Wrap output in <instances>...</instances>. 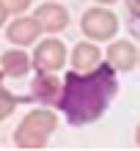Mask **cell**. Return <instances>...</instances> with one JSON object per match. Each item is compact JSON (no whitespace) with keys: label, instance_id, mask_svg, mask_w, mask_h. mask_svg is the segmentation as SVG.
Listing matches in <instances>:
<instances>
[{"label":"cell","instance_id":"1","mask_svg":"<svg viewBox=\"0 0 140 151\" xmlns=\"http://www.w3.org/2000/svg\"><path fill=\"white\" fill-rule=\"evenodd\" d=\"M118 88V72L107 60H102L88 72H69L60 77V93L52 107L72 127H88L110 110Z\"/></svg>","mask_w":140,"mask_h":151},{"label":"cell","instance_id":"2","mask_svg":"<svg viewBox=\"0 0 140 151\" xmlns=\"http://www.w3.org/2000/svg\"><path fill=\"white\" fill-rule=\"evenodd\" d=\"M60 118L55 107L50 104H41V107H33L22 115V121L17 124L14 129V146L25 148V151H36V148H47L50 137L58 132Z\"/></svg>","mask_w":140,"mask_h":151},{"label":"cell","instance_id":"3","mask_svg":"<svg viewBox=\"0 0 140 151\" xmlns=\"http://www.w3.org/2000/svg\"><path fill=\"white\" fill-rule=\"evenodd\" d=\"M80 33L88 41L96 44H107L110 39H116L121 33V19L113 11V6H99L93 3L80 14Z\"/></svg>","mask_w":140,"mask_h":151},{"label":"cell","instance_id":"4","mask_svg":"<svg viewBox=\"0 0 140 151\" xmlns=\"http://www.w3.org/2000/svg\"><path fill=\"white\" fill-rule=\"evenodd\" d=\"M69 60V47L63 39L58 36H41L33 44V55H30V66L33 72H60Z\"/></svg>","mask_w":140,"mask_h":151},{"label":"cell","instance_id":"5","mask_svg":"<svg viewBox=\"0 0 140 151\" xmlns=\"http://www.w3.org/2000/svg\"><path fill=\"white\" fill-rule=\"evenodd\" d=\"M33 17H36L39 28L44 36H58V33H63L69 25H72V14H69V8L63 3H55V0H44V3H39L33 8Z\"/></svg>","mask_w":140,"mask_h":151},{"label":"cell","instance_id":"6","mask_svg":"<svg viewBox=\"0 0 140 151\" xmlns=\"http://www.w3.org/2000/svg\"><path fill=\"white\" fill-rule=\"evenodd\" d=\"M3 33H6V39H8L11 47H25V50L33 47V44L44 36L33 14H17V17H11V19L6 22Z\"/></svg>","mask_w":140,"mask_h":151},{"label":"cell","instance_id":"7","mask_svg":"<svg viewBox=\"0 0 140 151\" xmlns=\"http://www.w3.org/2000/svg\"><path fill=\"white\" fill-rule=\"evenodd\" d=\"M102 52H104V60H107L118 74H126V72H132V69H137L140 50H137V44L132 39H118L116 36V39L107 41V47Z\"/></svg>","mask_w":140,"mask_h":151},{"label":"cell","instance_id":"8","mask_svg":"<svg viewBox=\"0 0 140 151\" xmlns=\"http://www.w3.org/2000/svg\"><path fill=\"white\" fill-rule=\"evenodd\" d=\"M102 60H104L102 44L83 39V41H77L74 47L69 50V60H66V66H72V72H88V69L99 66Z\"/></svg>","mask_w":140,"mask_h":151},{"label":"cell","instance_id":"9","mask_svg":"<svg viewBox=\"0 0 140 151\" xmlns=\"http://www.w3.org/2000/svg\"><path fill=\"white\" fill-rule=\"evenodd\" d=\"M58 93H60V77H58V72H33L30 99L52 107V102L58 99Z\"/></svg>","mask_w":140,"mask_h":151},{"label":"cell","instance_id":"10","mask_svg":"<svg viewBox=\"0 0 140 151\" xmlns=\"http://www.w3.org/2000/svg\"><path fill=\"white\" fill-rule=\"evenodd\" d=\"M0 69H3V74L11 77V80L28 77V74L33 72V66H30V52L25 50V47H8L3 55H0Z\"/></svg>","mask_w":140,"mask_h":151},{"label":"cell","instance_id":"11","mask_svg":"<svg viewBox=\"0 0 140 151\" xmlns=\"http://www.w3.org/2000/svg\"><path fill=\"white\" fill-rule=\"evenodd\" d=\"M22 104V99L17 93H11L8 88H3V83H0V124H3L6 118H11V113Z\"/></svg>","mask_w":140,"mask_h":151},{"label":"cell","instance_id":"12","mask_svg":"<svg viewBox=\"0 0 140 151\" xmlns=\"http://www.w3.org/2000/svg\"><path fill=\"white\" fill-rule=\"evenodd\" d=\"M6 8H8V14H28L30 11V6H33V0H0Z\"/></svg>","mask_w":140,"mask_h":151},{"label":"cell","instance_id":"13","mask_svg":"<svg viewBox=\"0 0 140 151\" xmlns=\"http://www.w3.org/2000/svg\"><path fill=\"white\" fill-rule=\"evenodd\" d=\"M129 28H132V33L140 39V14H129Z\"/></svg>","mask_w":140,"mask_h":151},{"label":"cell","instance_id":"14","mask_svg":"<svg viewBox=\"0 0 140 151\" xmlns=\"http://www.w3.org/2000/svg\"><path fill=\"white\" fill-rule=\"evenodd\" d=\"M124 6L129 14H140V0H124Z\"/></svg>","mask_w":140,"mask_h":151},{"label":"cell","instance_id":"15","mask_svg":"<svg viewBox=\"0 0 140 151\" xmlns=\"http://www.w3.org/2000/svg\"><path fill=\"white\" fill-rule=\"evenodd\" d=\"M8 19H11V14H8V8H6L3 3H0V30L6 28V22H8Z\"/></svg>","mask_w":140,"mask_h":151},{"label":"cell","instance_id":"16","mask_svg":"<svg viewBox=\"0 0 140 151\" xmlns=\"http://www.w3.org/2000/svg\"><path fill=\"white\" fill-rule=\"evenodd\" d=\"M93 3H99V6H116L118 0H93Z\"/></svg>","mask_w":140,"mask_h":151},{"label":"cell","instance_id":"17","mask_svg":"<svg viewBox=\"0 0 140 151\" xmlns=\"http://www.w3.org/2000/svg\"><path fill=\"white\" fill-rule=\"evenodd\" d=\"M135 146L140 148V124H137V127H135Z\"/></svg>","mask_w":140,"mask_h":151},{"label":"cell","instance_id":"18","mask_svg":"<svg viewBox=\"0 0 140 151\" xmlns=\"http://www.w3.org/2000/svg\"><path fill=\"white\" fill-rule=\"evenodd\" d=\"M3 80H6V74H3V69H0V83H3Z\"/></svg>","mask_w":140,"mask_h":151},{"label":"cell","instance_id":"19","mask_svg":"<svg viewBox=\"0 0 140 151\" xmlns=\"http://www.w3.org/2000/svg\"><path fill=\"white\" fill-rule=\"evenodd\" d=\"M137 69H140V58H137Z\"/></svg>","mask_w":140,"mask_h":151}]
</instances>
